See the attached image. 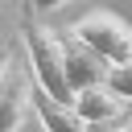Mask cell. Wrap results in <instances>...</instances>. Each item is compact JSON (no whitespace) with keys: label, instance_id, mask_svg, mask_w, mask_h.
<instances>
[{"label":"cell","instance_id":"obj_1","mask_svg":"<svg viewBox=\"0 0 132 132\" xmlns=\"http://www.w3.org/2000/svg\"><path fill=\"white\" fill-rule=\"evenodd\" d=\"M21 41H25V62H29L33 82H37V87H45L54 99L70 103V99H74V91H70L66 70H62V41H58V33H54V29H45L41 21L25 16V25H21Z\"/></svg>","mask_w":132,"mask_h":132},{"label":"cell","instance_id":"obj_2","mask_svg":"<svg viewBox=\"0 0 132 132\" xmlns=\"http://www.w3.org/2000/svg\"><path fill=\"white\" fill-rule=\"evenodd\" d=\"M25 124H37V116H33V74H29V62L16 50H8L0 58V132L25 128Z\"/></svg>","mask_w":132,"mask_h":132},{"label":"cell","instance_id":"obj_3","mask_svg":"<svg viewBox=\"0 0 132 132\" xmlns=\"http://www.w3.org/2000/svg\"><path fill=\"white\" fill-rule=\"evenodd\" d=\"M70 33L78 41H87L107 66H120V62L132 58V25L124 16H116V12H107V8H95V12L78 16L70 25Z\"/></svg>","mask_w":132,"mask_h":132},{"label":"cell","instance_id":"obj_4","mask_svg":"<svg viewBox=\"0 0 132 132\" xmlns=\"http://www.w3.org/2000/svg\"><path fill=\"white\" fill-rule=\"evenodd\" d=\"M70 107H74V116L82 120V128L120 124V120H128V111H132V103H128L116 87H107V78H103V82H91V87H78L74 99H70Z\"/></svg>","mask_w":132,"mask_h":132},{"label":"cell","instance_id":"obj_5","mask_svg":"<svg viewBox=\"0 0 132 132\" xmlns=\"http://www.w3.org/2000/svg\"><path fill=\"white\" fill-rule=\"evenodd\" d=\"M58 41H62V70H66L70 91H78V87H91V82H103V78H107V62H103L87 41H78L70 29H66V33H58Z\"/></svg>","mask_w":132,"mask_h":132},{"label":"cell","instance_id":"obj_6","mask_svg":"<svg viewBox=\"0 0 132 132\" xmlns=\"http://www.w3.org/2000/svg\"><path fill=\"white\" fill-rule=\"evenodd\" d=\"M33 116H37L41 128H54V132H78V128H82V120L74 116V107L62 103V99H54V95H50L45 87H37V82H33Z\"/></svg>","mask_w":132,"mask_h":132},{"label":"cell","instance_id":"obj_7","mask_svg":"<svg viewBox=\"0 0 132 132\" xmlns=\"http://www.w3.org/2000/svg\"><path fill=\"white\" fill-rule=\"evenodd\" d=\"M107 87H116V91L132 103V58L120 62V66H107Z\"/></svg>","mask_w":132,"mask_h":132},{"label":"cell","instance_id":"obj_8","mask_svg":"<svg viewBox=\"0 0 132 132\" xmlns=\"http://www.w3.org/2000/svg\"><path fill=\"white\" fill-rule=\"evenodd\" d=\"M62 4H70V0H25V16H37V12H54V8H62Z\"/></svg>","mask_w":132,"mask_h":132}]
</instances>
